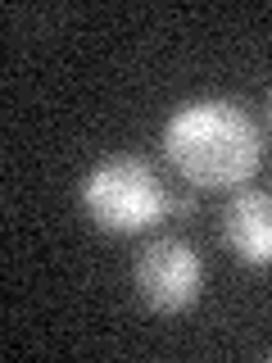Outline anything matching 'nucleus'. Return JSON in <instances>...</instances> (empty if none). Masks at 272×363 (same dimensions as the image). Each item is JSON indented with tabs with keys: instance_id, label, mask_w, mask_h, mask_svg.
<instances>
[{
	"instance_id": "f257e3e1",
	"label": "nucleus",
	"mask_w": 272,
	"mask_h": 363,
	"mask_svg": "<svg viewBox=\"0 0 272 363\" xmlns=\"http://www.w3.org/2000/svg\"><path fill=\"white\" fill-rule=\"evenodd\" d=\"M164 159L200 191H241L254 177L264 141L241 100L200 96L173 109L159 132Z\"/></svg>"
},
{
	"instance_id": "f03ea898",
	"label": "nucleus",
	"mask_w": 272,
	"mask_h": 363,
	"mask_svg": "<svg viewBox=\"0 0 272 363\" xmlns=\"http://www.w3.org/2000/svg\"><path fill=\"white\" fill-rule=\"evenodd\" d=\"M82 209L100 232L132 236L168 213V191L145 159L109 155L82 177Z\"/></svg>"
},
{
	"instance_id": "7ed1b4c3",
	"label": "nucleus",
	"mask_w": 272,
	"mask_h": 363,
	"mask_svg": "<svg viewBox=\"0 0 272 363\" xmlns=\"http://www.w3.org/2000/svg\"><path fill=\"white\" fill-rule=\"evenodd\" d=\"M136 295L154 313H186L204 291V259L181 236H154L132 264Z\"/></svg>"
},
{
	"instance_id": "20e7f679",
	"label": "nucleus",
	"mask_w": 272,
	"mask_h": 363,
	"mask_svg": "<svg viewBox=\"0 0 272 363\" xmlns=\"http://www.w3.org/2000/svg\"><path fill=\"white\" fill-rule=\"evenodd\" d=\"M222 241L241 264L272 268V191H236L222 204Z\"/></svg>"
},
{
	"instance_id": "39448f33",
	"label": "nucleus",
	"mask_w": 272,
	"mask_h": 363,
	"mask_svg": "<svg viewBox=\"0 0 272 363\" xmlns=\"http://www.w3.org/2000/svg\"><path fill=\"white\" fill-rule=\"evenodd\" d=\"M268 123H272V91H268Z\"/></svg>"
}]
</instances>
